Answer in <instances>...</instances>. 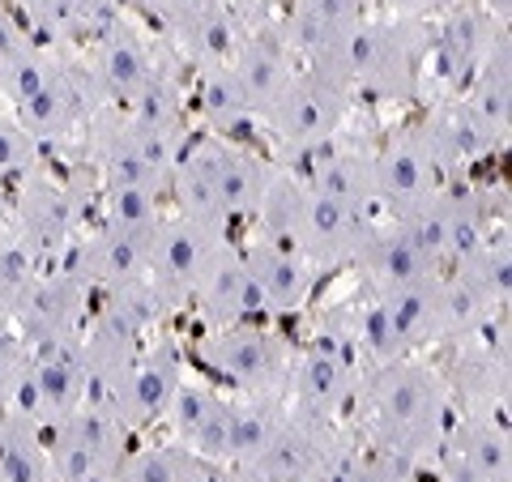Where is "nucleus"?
I'll use <instances>...</instances> for the list:
<instances>
[{
  "label": "nucleus",
  "mask_w": 512,
  "mask_h": 482,
  "mask_svg": "<svg viewBox=\"0 0 512 482\" xmlns=\"http://www.w3.org/2000/svg\"><path fill=\"white\" fill-rule=\"evenodd\" d=\"M350 436L363 448L397 457L423 470L436 461L448 419H453V393H448L444 367L423 355H406L380 367H363L355 401H350Z\"/></svg>",
  "instance_id": "obj_1"
},
{
  "label": "nucleus",
  "mask_w": 512,
  "mask_h": 482,
  "mask_svg": "<svg viewBox=\"0 0 512 482\" xmlns=\"http://www.w3.org/2000/svg\"><path fill=\"white\" fill-rule=\"evenodd\" d=\"M427 43H431V22L367 13L338 47H329L308 69L325 73L329 82L350 90L355 103L367 99V103L406 107L423 99Z\"/></svg>",
  "instance_id": "obj_2"
},
{
  "label": "nucleus",
  "mask_w": 512,
  "mask_h": 482,
  "mask_svg": "<svg viewBox=\"0 0 512 482\" xmlns=\"http://www.w3.org/2000/svg\"><path fill=\"white\" fill-rule=\"evenodd\" d=\"M192 359L205 376L231 384L244 397H282L291 380L295 342L269 325L239 320V325H210L192 342Z\"/></svg>",
  "instance_id": "obj_3"
},
{
  "label": "nucleus",
  "mask_w": 512,
  "mask_h": 482,
  "mask_svg": "<svg viewBox=\"0 0 512 482\" xmlns=\"http://www.w3.org/2000/svg\"><path fill=\"white\" fill-rule=\"evenodd\" d=\"M82 192L77 184L69 180H56V175H47L43 167L30 171L26 180L13 184V192L5 197V227L13 239H22V244L35 252V261L43 269L60 265L69 248L77 244V235H82Z\"/></svg>",
  "instance_id": "obj_4"
},
{
  "label": "nucleus",
  "mask_w": 512,
  "mask_h": 482,
  "mask_svg": "<svg viewBox=\"0 0 512 482\" xmlns=\"http://www.w3.org/2000/svg\"><path fill=\"white\" fill-rule=\"evenodd\" d=\"M355 116V99L338 82H329L325 73L299 64V73L291 77V86L282 90V99L274 111L261 120V128L282 146L286 163H299L303 154H312L329 141L346 137V124Z\"/></svg>",
  "instance_id": "obj_5"
},
{
  "label": "nucleus",
  "mask_w": 512,
  "mask_h": 482,
  "mask_svg": "<svg viewBox=\"0 0 512 482\" xmlns=\"http://www.w3.org/2000/svg\"><path fill=\"white\" fill-rule=\"evenodd\" d=\"M500 43H508V22L495 18L483 0H461L444 9L440 18H431L423 90L427 82H436L444 99H453L474 82V73L495 56Z\"/></svg>",
  "instance_id": "obj_6"
},
{
  "label": "nucleus",
  "mask_w": 512,
  "mask_h": 482,
  "mask_svg": "<svg viewBox=\"0 0 512 482\" xmlns=\"http://www.w3.org/2000/svg\"><path fill=\"white\" fill-rule=\"evenodd\" d=\"M167 47L158 43L146 26H137L133 18H120L103 39H94L82 56H73V64L86 73L90 90L99 94V103L107 111H124L141 90H150L163 77Z\"/></svg>",
  "instance_id": "obj_7"
},
{
  "label": "nucleus",
  "mask_w": 512,
  "mask_h": 482,
  "mask_svg": "<svg viewBox=\"0 0 512 482\" xmlns=\"http://www.w3.org/2000/svg\"><path fill=\"white\" fill-rule=\"evenodd\" d=\"M363 367L342 342L325 333H312L308 342H295L291 380H286V410L320 423H346L350 401H355Z\"/></svg>",
  "instance_id": "obj_8"
},
{
  "label": "nucleus",
  "mask_w": 512,
  "mask_h": 482,
  "mask_svg": "<svg viewBox=\"0 0 512 482\" xmlns=\"http://www.w3.org/2000/svg\"><path fill=\"white\" fill-rule=\"evenodd\" d=\"M90 299H94V291L82 273H73L69 265H52L26 286L18 303H13L9 325L22 337L26 350L73 346L77 337H82L90 312H94Z\"/></svg>",
  "instance_id": "obj_9"
},
{
  "label": "nucleus",
  "mask_w": 512,
  "mask_h": 482,
  "mask_svg": "<svg viewBox=\"0 0 512 482\" xmlns=\"http://www.w3.org/2000/svg\"><path fill=\"white\" fill-rule=\"evenodd\" d=\"M128 431L103 406H86L43 427L56 482H111L128 457Z\"/></svg>",
  "instance_id": "obj_10"
},
{
  "label": "nucleus",
  "mask_w": 512,
  "mask_h": 482,
  "mask_svg": "<svg viewBox=\"0 0 512 482\" xmlns=\"http://www.w3.org/2000/svg\"><path fill=\"white\" fill-rule=\"evenodd\" d=\"M146 22L158 30L154 39H163V47L175 52L184 69L192 64V73L227 64L244 39V22L222 0H154Z\"/></svg>",
  "instance_id": "obj_11"
},
{
  "label": "nucleus",
  "mask_w": 512,
  "mask_h": 482,
  "mask_svg": "<svg viewBox=\"0 0 512 482\" xmlns=\"http://www.w3.org/2000/svg\"><path fill=\"white\" fill-rule=\"evenodd\" d=\"M184 376H188V350L175 342V337L158 333L141 346V355L124 372L120 389L107 397L103 410L128 431V436H141V431H150L154 423L167 419Z\"/></svg>",
  "instance_id": "obj_12"
},
{
  "label": "nucleus",
  "mask_w": 512,
  "mask_h": 482,
  "mask_svg": "<svg viewBox=\"0 0 512 482\" xmlns=\"http://www.w3.org/2000/svg\"><path fill=\"white\" fill-rule=\"evenodd\" d=\"M180 158L205 180V188H210V197L227 222L252 218L269 180H274V171H278V163H269L265 154L239 146L231 137H214V133L188 137Z\"/></svg>",
  "instance_id": "obj_13"
},
{
  "label": "nucleus",
  "mask_w": 512,
  "mask_h": 482,
  "mask_svg": "<svg viewBox=\"0 0 512 482\" xmlns=\"http://www.w3.org/2000/svg\"><path fill=\"white\" fill-rule=\"evenodd\" d=\"M350 453H355V436L346 423H320L286 410V423L265 457L252 465V474L261 482H333Z\"/></svg>",
  "instance_id": "obj_14"
},
{
  "label": "nucleus",
  "mask_w": 512,
  "mask_h": 482,
  "mask_svg": "<svg viewBox=\"0 0 512 482\" xmlns=\"http://www.w3.org/2000/svg\"><path fill=\"white\" fill-rule=\"evenodd\" d=\"M227 244H231V231L184 218V214H167L150 239V282L167 295L175 312H184L192 291L201 286V278L210 273V265Z\"/></svg>",
  "instance_id": "obj_15"
},
{
  "label": "nucleus",
  "mask_w": 512,
  "mask_h": 482,
  "mask_svg": "<svg viewBox=\"0 0 512 482\" xmlns=\"http://www.w3.org/2000/svg\"><path fill=\"white\" fill-rule=\"evenodd\" d=\"M99 111H107V107L99 103V94L90 90L86 73L77 69L73 60H60L52 82H47L30 103H22L13 116H18V124L26 128L39 150L43 146L64 150V146H82Z\"/></svg>",
  "instance_id": "obj_16"
},
{
  "label": "nucleus",
  "mask_w": 512,
  "mask_h": 482,
  "mask_svg": "<svg viewBox=\"0 0 512 482\" xmlns=\"http://www.w3.org/2000/svg\"><path fill=\"white\" fill-rule=\"evenodd\" d=\"M431 470H436V482H512L508 419L453 410Z\"/></svg>",
  "instance_id": "obj_17"
},
{
  "label": "nucleus",
  "mask_w": 512,
  "mask_h": 482,
  "mask_svg": "<svg viewBox=\"0 0 512 482\" xmlns=\"http://www.w3.org/2000/svg\"><path fill=\"white\" fill-rule=\"evenodd\" d=\"M239 256H244L248 278L256 286V299H261V316L291 320V316H303L312 308L316 286H320V269L312 261H303L299 252L282 248L256 231L239 244Z\"/></svg>",
  "instance_id": "obj_18"
},
{
  "label": "nucleus",
  "mask_w": 512,
  "mask_h": 482,
  "mask_svg": "<svg viewBox=\"0 0 512 482\" xmlns=\"http://www.w3.org/2000/svg\"><path fill=\"white\" fill-rule=\"evenodd\" d=\"M372 175H376V201H380L384 214L410 210V205L436 197V192L448 184L436 154L427 150L419 124L397 128V133H389L380 146H372Z\"/></svg>",
  "instance_id": "obj_19"
},
{
  "label": "nucleus",
  "mask_w": 512,
  "mask_h": 482,
  "mask_svg": "<svg viewBox=\"0 0 512 482\" xmlns=\"http://www.w3.org/2000/svg\"><path fill=\"white\" fill-rule=\"evenodd\" d=\"M227 69L235 73V82H239V90H244V99H248L252 116H256V128H261V120L274 111L282 90L291 86V77L299 73V60H295V52L286 47L282 30H278V13L269 22L244 26V39H239L235 56L227 60Z\"/></svg>",
  "instance_id": "obj_20"
},
{
  "label": "nucleus",
  "mask_w": 512,
  "mask_h": 482,
  "mask_svg": "<svg viewBox=\"0 0 512 482\" xmlns=\"http://www.w3.org/2000/svg\"><path fill=\"white\" fill-rule=\"evenodd\" d=\"M163 423L171 427V440L184 444L188 453L210 461L214 470L227 465V453H231V393H222L214 380L188 372Z\"/></svg>",
  "instance_id": "obj_21"
},
{
  "label": "nucleus",
  "mask_w": 512,
  "mask_h": 482,
  "mask_svg": "<svg viewBox=\"0 0 512 482\" xmlns=\"http://www.w3.org/2000/svg\"><path fill=\"white\" fill-rule=\"evenodd\" d=\"M299 171V180L320 197L350 205L359 214H376V175H372V146H359L350 137H338L329 146H320L312 154H303L299 163H286Z\"/></svg>",
  "instance_id": "obj_22"
},
{
  "label": "nucleus",
  "mask_w": 512,
  "mask_h": 482,
  "mask_svg": "<svg viewBox=\"0 0 512 482\" xmlns=\"http://www.w3.org/2000/svg\"><path fill=\"white\" fill-rule=\"evenodd\" d=\"M350 269L359 273V286H367V291H397V286H414V282H427V278H436V273H444L414 244H406V235L380 214L372 218V227L359 239Z\"/></svg>",
  "instance_id": "obj_23"
},
{
  "label": "nucleus",
  "mask_w": 512,
  "mask_h": 482,
  "mask_svg": "<svg viewBox=\"0 0 512 482\" xmlns=\"http://www.w3.org/2000/svg\"><path fill=\"white\" fill-rule=\"evenodd\" d=\"M372 5L367 0H291L282 13H278V30L286 47L295 52L299 64H312L338 47L350 30H355Z\"/></svg>",
  "instance_id": "obj_24"
},
{
  "label": "nucleus",
  "mask_w": 512,
  "mask_h": 482,
  "mask_svg": "<svg viewBox=\"0 0 512 482\" xmlns=\"http://www.w3.org/2000/svg\"><path fill=\"white\" fill-rule=\"evenodd\" d=\"M188 308L205 320V329L210 325H239V320L261 316V299H256V286L248 278V265H244V256H239L235 239L218 252V261L210 265V273L201 278L197 291H192Z\"/></svg>",
  "instance_id": "obj_25"
},
{
  "label": "nucleus",
  "mask_w": 512,
  "mask_h": 482,
  "mask_svg": "<svg viewBox=\"0 0 512 482\" xmlns=\"http://www.w3.org/2000/svg\"><path fill=\"white\" fill-rule=\"evenodd\" d=\"M192 107H197L205 133H214V137L239 141V137L248 133V128H256L252 107H248L244 90H239L235 73L227 69V64L197 73V82H192Z\"/></svg>",
  "instance_id": "obj_26"
},
{
  "label": "nucleus",
  "mask_w": 512,
  "mask_h": 482,
  "mask_svg": "<svg viewBox=\"0 0 512 482\" xmlns=\"http://www.w3.org/2000/svg\"><path fill=\"white\" fill-rule=\"evenodd\" d=\"M282 423H286V401L282 397L231 393V453H227V465L252 470V465L265 457V448L274 444Z\"/></svg>",
  "instance_id": "obj_27"
},
{
  "label": "nucleus",
  "mask_w": 512,
  "mask_h": 482,
  "mask_svg": "<svg viewBox=\"0 0 512 482\" xmlns=\"http://www.w3.org/2000/svg\"><path fill=\"white\" fill-rule=\"evenodd\" d=\"M470 107V116H478L500 141H508V124H512V47L500 43L495 56L474 73V82L457 94Z\"/></svg>",
  "instance_id": "obj_28"
},
{
  "label": "nucleus",
  "mask_w": 512,
  "mask_h": 482,
  "mask_svg": "<svg viewBox=\"0 0 512 482\" xmlns=\"http://www.w3.org/2000/svg\"><path fill=\"white\" fill-rule=\"evenodd\" d=\"M120 474L128 482H214V465L201 461L197 453H188L175 440H154V444L128 448Z\"/></svg>",
  "instance_id": "obj_29"
},
{
  "label": "nucleus",
  "mask_w": 512,
  "mask_h": 482,
  "mask_svg": "<svg viewBox=\"0 0 512 482\" xmlns=\"http://www.w3.org/2000/svg\"><path fill=\"white\" fill-rule=\"evenodd\" d=\"M0 482H56L43 431L0 414Z\"/></svg>",
  "instance_id": "obj_30"
},
{
  "label": "nucleus",
  "mask_w": 512,
  "mask_h": 482,
  "mask_svg": "<svg viewBox=\"0 0 512 482\" xmlns=\"http://www.w3.org/2000/svg\"><path fill=\"white\" fill-rule=\"evenodd\" d=\"M60 60L64 56H56L47 43H30L26 52H18L9 64H0V107L18 111L22 103H30L56 77Z\"/></svg>",
  "instance_id": "obj_31"
},
{
  "label": "nucleus",
  "mask_w": 512,
  "mask_h": 482,
  "mask_svg": "<svg viewBox=\"0 0 512 482\" xmlns=\"http://www.w3.org/2000/svg\"><path fill=\"white\" fill-rule=\"evenodd\" d=\"M103 227H116L128 235H154L167 218V192L154 188H103Z\"/></svg>",
  "instance_id": "obj_32"
},
{
  "label": "nucleus",
  "mask_w": 512,
  "mask_h": 482,
  "mask_svg": "<svg viewBox=\"0 0 512 482\" xmlns=\"http://www.w3.org/2000/svg\"><path fill=\"white\" fill-rule=\"evenodd\" d=\"M43 167V150L30 141V133L18 124L13 111L0 107V192L26 180L30 171Z\"/></svg>",
  "instance_id": "obj_33"
},
{
  "label": "nucleus",
  "mask_w": 512,
  "mask_h": 482,
  "mask_svg": "<svg viewBox=\"0 0 512 482\" xmlns=\"http://www.w3.org/2000/svg\"><path fill=\"white\" fill-rule=\"evenodd\" d=\"M333 482H419V470L397 457L376 453V448H355Z\"/></svg>",
  "instance_id": "obj_34"
},
{
  "label": "nucleus",
  "mask_w": 512,
  "mask_h": 482,
  "mask_svg": "<svg viewBox=\"0 0 512 482\" xmlns=\"http://www.w3.org/2000/svg\"><path fill=\"white\" fill-rule=\"evenodd\" d=\"M22 367H26V346H22V337L13 333L9 320H0V414H5L13 389H18Z\"/></svg>",
  "instance_id": "obj_35"
},
{
  "label": "nucleus",
  "mask_w": 512,
  "mask_h": 482,
  "mask_svg": "<svg viewBox=\"0 0 512 482\" xmlns=\"http://www.w3.org/2000/svg\"><path fill=\"white\" fill-rule=\"evenodd\" d=\"M461 5V0H376L372 13H384V18H406V22H431L440 18L444 9Z\"/></svg>",
  "instance_id": "obj_36"
},
{
  "label": "nucleus",
  "mask_w": 512,
  "mask_h": 482,
  "mask_svg": "<svg viewBox=\"0 0 512 482\" xmlns=\"http://www.w3.org/2000/svg\"><path fill=\"white\" fill-rule=\"evenodd\" d=\"M222 5H227V9H231L244 26H252V22H269V18H274V13H269V5H274V0H222Z\"/></svg>",
  "instance_id": "obj_37"
},
{
  "label": "nucleus",
  "mask_w": 512,
  "mask_h": 482,
  "mask_svg": "<svg viewBox=\"0 0 512 482\" xmlns=\"http://www.w3.org/2000/svg\"><path fill=\"white\" fill-rule=\"evenodd\" d=\"M214 482H261V478H256L252 470H239V465H218Z\"/></svg>",
  "instance_id": "obj_38"
},
{
  "label": "nucleus",
  "mask_w": 512,
  "mask_h": 482,
  "mask_svg": "<svg viewBox=\"0 0 512 482\" xmlns=\"http://www.w3.org/2000/svg\"><path fill=\"white\" fill-rule=\"evenodd\" d=\"M483 5L495 13V18H504V22H508V5H512V0H483Z\"/></svg>",
  "instance_id": "obj_39"
},
{
  "label": "nucleus",
  "mask_w": 512,
  "mask_h": 482,
  "mask_svg": "<svg viewBox=\"0 0 512 482\" xmlns=\"http://www.w3.org/2000/svg\"><path fill=\"white\" fill-rule=\"evenodd\" d=\"M0 227H5V192H0Z\"/></svg>",
  "instance_id": "obj_40"
},
{
  "label": "nucleus",
  "mask_w": 512,
  "mask_h": 482,
  "mask_svg": "<svg viewBox=\"0 0 512 482\" xmlns=\"http://www.w3.org/2000/svg\"><path fill=\"white\" fill-rule=\"evenodd\" d=\"M111 482H128V478H124V474H116V478H111Z\"/></svg>",
  "instance_id": "obj_41"
},
{
  "label": "nucleus",
  "mask_w": 512,
  "mask_h": 482,
  "mask_svg": "<svg viewBox=\"0 0 512 482\" xmlns=\"http://www.w3.org/2000/svg\"><path fill=\"white\" fill-rule=\"evenodd\" d=\"M367 5H372V9H376V0H367Z\"/></svg>",
  "instance_id": "obj_42"
},
{
  "label": "nucleus",
  "mask_w": 512,
  "mask_h": 482,
  "mask_svg": "<svg viewBox=\"0 0 512 482\" xmlns=\"http://www.w3.org/2000/svg\"><path fill=\"white\" fill-rule=\"evenodd\" d=\"M0 5H9V0H0Z\"/></svg>",
  "instance_id": "obj_43"
}]
</instances>
